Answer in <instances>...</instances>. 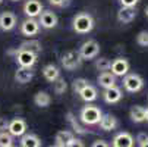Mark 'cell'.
<instances>
[{"label":"cell","instance_id":"obj_20","mask_svg":"<svg viewBox=\"0 0 148 147\" xmlns=\"http://www.w3.org/2000/svg\"><path fill=\"white\" fill-rule=\"evenodd\" d=\"M72 138H73V134L71 131H65V130L59 131L56 134V137H54V146H57V147H68Z\"/></svg>","mask_w":148,"mask_h":147},{"label":"cell","instance_id":"obj_41","mask_svg":"<svg viewBox=\"0 0 148 147\" xmlns=\"http://www.w3.org/2000/svg\"><path fill=\"white\" fill-rule=\"evenodd\" d=\"M12 2H19V0H12Z\"/></svg>","mask_w":148,"mask_h":147},{"label":"cell","instance_id":"obj_23","mask_svg":"<svg viewBox=\"0 0 148 147\" xmlns=\"http://www.w3.org/2000/svg\"><path fill=\"white\" fill-rule=\"evenodd\" d=\"M18 49H22V50H29L32 53H35L37 56L41 53V50H43V47H41V43L38 40H28V41H24L22 44H21Z\"/></svg>","mask_w":148,"mask_h":147},{"label":"cell","instance_id":"obj_7","mask_svg":"<svg viewBox=\"0 0 148 147\" xmlns=\"http://www.w3.org/2000/svg\"><path fill=\"white\" fill-rule=\"evenodd\" d=\"M40 31V22L35 18H27L22 24H21V32L25 37H34Z\"/></svg>","mask_w":148,"mask_h":147},{"label":"cell","instance_id":"obj_38","mask_svg":"<svg viewBox=\"0 0 148 147\" xmlns=\"http://www.w3.org/2000/svg\"><path fill=\"white\" fill-rule=\"evenodd\" d=\"M145 121H148V108L145 109Z\"/></svg>","mask_w":148,"mask_h":147},{"label":"cell","instance_id":"obj_37","mask_svg":"<svg viewBox=\"0 0 148 147\" xmlns=\"http://www.w3.org/2000/svg\"><path fill=\"white\" fill-rule=\"evenodd\" d=\"M92 146H94V147H98V146H101V147H107L109 143H106L104 140H95V141L92 143Z\"/></svg>","mask_w":148,"mask_h":147},{"label":"cell","instance_id":"obj_21","mask_svg":"<svg viewBox=\"0 0 148 147\" xmlns=\"http://www.w3.org/2000/svg\"><path fill=\"white\" fill-rule=\"evenodd\" d=\"M43 75H44V78H46L49 82H54V81L60 77V71H59V68H57L56 65L49 63V65H46V66L43 68Z\"/></svg>","mask_w":148,"mask_h":147},{"label":"cell","instance_id":"obj_31","mask_svg":"<svg viewBox=\"0 0 148 147\" xmlns=\"http://www.w3.org/2000/svg\"><path fill=\"white\" fill-rule=\"evenodd\" d=\"M136 43L141 47H148V31H141L136 35Z\"/></svg>","mask_w":148,"mask_h":147},{"label":"cell","instance_id":"obj_2","mask_svg":"<svg viewBox=\"0 0 148 147\" xmlns=\"http://www.w3.org/2000/svg\"><path fill=\"white\" fill-rule=\"evenodd\" d=\"M103 116V112L100 110V108L97 106H92V104H87V106H84L82 110H81V121L85 124V125H97L100 122Z\"/></svg>","mask_w":148,"mask_h":147},{"label":"cell","instance_id":"obj_4","mask_svg":"<svg viewBox=\"0 0 148 147\" xmlns=\"http://www.w3.org/2000/svg\"><path fill=\"white\" fill-rule=\"evenodd\" d=\"M123 87L129 93H138L144 87V79L138 74H126L123 78Z\"/></svg>","mask_w":148,"mask_h":147},{"label":"cell","instance_id":"obj_1","mask_svg":"<svg viewBox=\"0 0 148 147\" xmlns=\"http://www.w3.org/2000/svg\"><path fill=\"white\" fill-rule=\"evenodd\" d=\"M72 27L78 34H88L94 28V18L88 12H79L73 16Z\"/></svg>","mask_w":148,"mask_h":147},{"label":"cell","instance_id":"obj_17","mask_svg":"<svg viewBox=\"0 0 148 147\" xmlns=\"http://www.w3.org/2000/svg\"><path fill=\"white\" fill-rule=\"evenodd\" d=\"M34 77V71L31 68H27V66H19L18 71L15 72V81L19 82V84H27Z\"/></svg>","mask_w":148,"mask_h":147},{"label":"cell","instance_id":"obj_9","mask_svg":"<svg viewBox=\"0 0 148 147\" xmlns=\"http://www.w3.org/2000/svg\"><path fill=\"white\" fill-rule=\"evenodd\" d=\"M8 131L13 135V137H22L27 133V122L22 118H15L12 121H9V127Z\"/></svg>","mask_w":148,"mask_h":147},{"label":"cell","instance_id":"obj_35","mask_svg":"<svg viewBox=\"0 0 148 147\" xmlns=\"http://www.w3.org/2000/svg\"><path fill=\"white\" fill-rule=\"evenodd\" d=\"M76 146H78V147H82V146H84V143H82V140H79V138H75V137H73V138L71 140V143H69V146H68V147H76Z\"/></svg>","mask_w":148,"mask_h":147},{"label":"cell","instance_id":"obj_19","mask_svg":"<svg viewBox=\"0 0 148 147\" xmlns=\"http://www.w3.org/2000/svg\"><path fill=\"white\" fill-rule=\"evenodd\" d=\"M79 96L84 101H87V103H91L94 100H97L98 97V93H97V88L94 86H91V84H88V86H85L81 91H79Z\"/></svg>","mask_w":148,"mask_h":147},{"label":"cell","instance_id":"obj_28","mask_svg":"<svg viewBox=\"0 0 148 147\" xmlns=\"http://www.w3.org/2000/svg\"><path fill=\"white\" fill-rule=\"evenodd\" d=\"M13 146V135L6 131H0V147H10Z\"/></svg>","mask_w":148,"mask_h":147},{"label":"cell","instance_id":"obj_15","mask_svg":"<svg viewBox=\"0 0 148 147\" xmlns=\"http://www.w3.org/2000/svg\"><path fill=\"white\" fill-rule=\"evenodd\" d=\"M112 146H114V147H132L134 146V137L129 133H119L113 138Z\"/></svg>","mask_w":148,"mask_h":147},{"label":"cell","instance_id":"obj_22","mask_svg":"<svg viewBox=\"0 0 148 147\" xmlns=\"http://www.w3.org/2000/svg\"><path fill=\"white\" fill-rule=\"evenodd\" d=\"M21 146L22 147H41L43 143L35 134H24L21 138Z\"/></svg>","mask_w":148,"mask_h":147},{"label":"cell","instance_id":"obj_24","mask_svg":"<svg viewBox=\"0 0 148 147\" xmlns=\"http://www.w3.org/2000/svg\"><path fill=\"white\" fill-rule=\"evenodd\" d=\"M34 103L37 104L38 108H47L50 106L51 103V97L47 91H38L35 96H34Z\"/></svg>","mask_w":148,"mask_h":147},{"label":"cell","instance_id":"obj_27","mask_svg":"<svg viewBox=\"0 0 148 147\" xmlns=\"http://www.w3.org/2000/svg\"><path fill=\"white\" fill-rule=\"evenodd\" d=\"M94 66H95V69L100 71V72H103V71H110L112 62H110V59H107V57H98V59H95Z\"/></svg>","mask_w":148,"mask_h":147},{"label":"cell","instance_id":"obj_40","mask_svg":"<svg viewBox=\"0 0 148 147\" xmlns=\"http://www.w3.org/2000/svg\"><path fill=\"white\" fill-rule=\"evenodd\" d=\"M2 3H3V0H0V5H2Z\"/></svg>","mask_w":148,"mask_h":147},{"label":"cell","instance_id":"obj_33","mask_svg":"<svg viewBox=\"0 0 148 147\" xmlns=\"http://www.w3.org/2000/svg\"><path fill=\"white\" fill-rule=\"evenodd\" d=\"M68 2H69V0H49V3L53 5V6H56V8L65 6V5H68Z\"/></svg>","mask_w":148,"mask_h":147},{"label":"cell","instance_id":"obj_12","mask_svg":"<svg viewBox=\"0 0 148 147\" xmlns=\"http://www.w3.org/2000/svg\"><path fill=\"white\" fill-rule=\"evenodd\" d=\"M16 25V15L13 12H3L0 13V30L10 31Z\"/></svg>","mask_w":148,"mask_h":147},{"label":"cell","instance_id":"obj_6","mask_svg":"<svg viewBox=\"0 0 148 147\" xmlns=\"http://www.w3.org/2000/svg\"><path fill=\"white\" fill-rule=\"evenodd\" d=\"M37 55L29 52V50H22V49H16L15 52V60L18 62L19 66H27V68H32L37 62Z\"/></svg>","mask_w":148,"mask_h":147},{"label":"cell","instance_id":"obj_32","mask_svg":"<svg viewBox=\"0 0 148 147\" xmlns=\"http://www.w3.org/2000/svg\"><path fill=\"white\" fill-rule=\"evenodd\" d=\"M136 141H138V144H139L141 147H148V135H147V134H144V133L138 134Z\"/></svg>","mask_w":148,"mask_h":147},{"label":"cell","instance_id":"obj_10","mask_svg":"<svg viewBox=\"0 0 148 147\" xmlns=\"http://www.w3.org/2000/svg\"><path fill=\"white\" fill-rule=\"evenodd\" d=\"M129 68H131L129 62L126 60V59H123V57L114 59V60L112 62V66H110L112 72H113L116 77H125L126 74L129 72Z\"/></svg>","mask_w":148,"mask_h":147},{"label":"cell","instance_id":"obj_13","mask_svg":"<svg viewBox=\"0 0 148 147\" xmlns=\"http://www.w3.org/2000/svg\"><path fill=\"white\" fill-rule=\"evenodd\" d=\"M41 10H43V5L38 0H27L25 5H24V13L28 18H37Z\"/></svg>","mask_w":148,"mask_h":147},{"label":"cell","instance_id":"obj_18","mask_svg":"<svg viewBox=\"0 0 148 147\" xmlns=\"http://www.w3.org/2000/svg\"><path fill=\"white\" fill-rule=\"evenodd\" d=\"M98 125H100V128H101L103 131H113V130L117 127V119H116L113 115L107 113V115H103V116H101Z\"/></svg>","mask_w":148,"mask_h":147},{"label":"cell","instance_id":"obj_5","mask_svg":"<svg viewBox=\"0 0 148 147\" xmlns=\"http://www.w3.org/2000/svg\"><path fill=\"white\" fill-rule=\"evenodd\" d=\"M78 52H79L82 60H90V59L97 57V55L100 53V44L97 40H88L79 47Z\"/></svg>","mask_w":148,"mask_h":147},{"label":"cell","instance_id":"obj_29","mask_svg":"<svg viewBox=\"0 0 148 147\" xmlns=\"http://www.w3.org/2000/svg\"><path fill=\"white\" fill-rule=\"evenodd\" d=\"M68 90V84H66V81H65V78H57L56 81H54V91L57 93V94H63Z\"/></svg>","mask_w":148,"mask_h":147},{"label":"cell","instance_id":"obj_30","mask_svg":"<svg viewBox=\"0 0 148 147\" xmlns=\"http://www.w3.org/2000/svg\"><path fill=\"white\" fill-rule=\"evenodd\" d=\"M85 86H88V81H87L85 78H76V79L72 82V90H73L76 94H79V91L85 87Z\"/></svg>","mask_w":148,"mask_h":147},{"label":"cell","instance_id":"obj_16","mask_svg":"<svg viewBox=\"0 0 148 147\" xmlns=\"http://www.w3.org/2000/svg\"><path fill=\"white\" fill-rule=\"evenodd\" d=\"M97 81L103 88H110V87L116 86V75L109 71H103V72H100Z\"/></svg>","mask_w":148,"mask_h":147},{"label":"cell","instance_id":"obj_26","mask_svg":"<svg viewBox=\"0 0 148 147\" xmlns=\"http://www.w3.org/2000/svg\"><path fill=\"white\" fill-rule=\"evenodd\" d=\"M66 119H68V122L72 125V128H73V131L76 133V134H87L88 131L84 128V127H81L79 125V122L76 121V118L73 116V113L72 112H68V115H66Z\"/></svg>","mask_w":148,"mask_h":147},{"label":"cell","instance_id":"obj_14","mask_svg":"<svg viewBox=\"0 0 148 147\" xmlns=\"http://www.w3.org/2000/svg\"><path fill=\"white\" fill-rule=\"evenodd\" d=\"M122 90L119 87H110V88H104V93H103V97H104V101L109 103V104H113V103H117L120 101L122 99Z\"/></svg>","mask_w":148,"mask_h":147},{"label":"cell","instance_id":"obj_34","mask_svg":"<svg viewBox=\"0 0 148 147\" xmlns=\"http://www.w3.org/2000/svg\"><path fill=\"white\" fill-rule=\"evenodd\" d=\"M9 127V121L8 118H0V131H6Z\"/></svg>","mask_w":148,"mask_h":147},{"label":"cell","instance_id":"obj_36","mask_svg":"<svg viewBox=\"0 0 148 147\" xmlns=\"http://www.w3.org/2000/svg\"><path fill=\"white\" fill-rule=\"evenodd\" d=\"M122 6H136L139 0H119Z\"/></svg>","mask_w":148,"mask_h":147},{"label":"cell","instance_id":"obj_25","mask_svg":"<svg viewBox=\"0 0 148 147\" xmlns=\"http://www.w3.org/2000/svg\"><path fill=\"white\" fill-rule=\"evenodd\" d=\"M129 116L134 122L139 124V122H144L145 121V108L142 106H132L131 108V112H129Z\"/></svg>","mask_w":148,"mask_h":147},{"label":"cell","instance_id":"obj_11","mask_svg":"<svg viewBox=\"0 0 148 147\" xmlns=\"http://www.w3.org/2000/svg\"><path fill=\"white\" fill-rule=\"evenodd\" d=\"M136 18V9L135 6H122L117 12V21L122 24H131Z\"/></svg>","mask_w":148,"mask_h":147},{"label":"cell","instance_id":"obj_8","mask_svg":"<svg viewBox=\"0 0 148 147\" xmlns=\"http://www.w3.org/2000/svg\"><path fill=\"white\" fill-rule=\"evenodd\" d=\"M38 22L40 25L46 28V30H50V28H54L57 25V15L53 12V10H41V13L38 15Z\"/></svg>","mask_w":148,"mask_h":147},{"label":"cell","instance_id":"obj_39","mask_svg":"<svg viewBox=\"0 0 148 147\" xmlns=\"http://www.w3.org/2000/svg\"><path fill=\"white\" fill-rule=\"evenodd\" d=\"M145 16H147V18H148V6H147V8H145Z\"/></svg>","mask_w":148,"mask_h":147},{"label":"cell","instance_id":"obj_3","mask_svg":"<svg viewBox=\"0 0 148 147\" xmlns=\"http://www.w3.org/2000/svg\"><path fill=\"white\" fill-rule=\"evenodd\" d=\"M60 62H62V66L65 68V69L73 71V69H76V68H79L82 65V57H81L79 52L69 50V52H66L65 55L62 56Z\"/></svg>","mask_w":148,"mask_h":147}]
</instances>
